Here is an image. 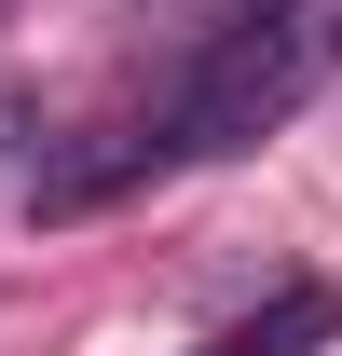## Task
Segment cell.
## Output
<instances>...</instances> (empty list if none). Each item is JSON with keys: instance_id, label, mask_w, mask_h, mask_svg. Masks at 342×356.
Here are the masks:
<instances>
[{"instance_id": "cell-2", "label": "cell", "mask_w": 342, "mask_h": 356, "mask_svg": "<svg viewBox=\"0 0 342 356\" xmlns=\"http://www.w3.org/2000/svg\"><path fill=\"white\" fill-rule=\"evenodd\" d=\"M329 343H342V288H315V274H301V288H274L260 315H233L206 356H329Z\"/></svg>"}, {"instance_id": "cell-1", "label": "cell", "mask_w": 342, "mask_h": 356, "mask_svg": "<svg viewBox=\"0 0 342 356\" xmlns=\"http://www.w3.org/2000/svg\"><path fill=\"white\" fill-rule=\"evenodd\" d=\"M329 69H342V0H233V14H206V42L178 55V83L151 96L110 151H83V165H55V178H42V220L110 206L124 178H165V165L260 151L301 96L329 83Z\"/></svg>"}]
</instances>
